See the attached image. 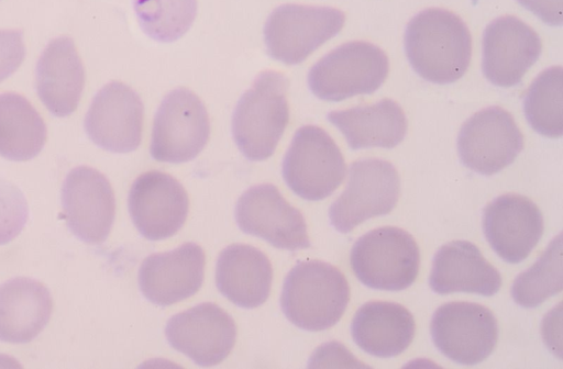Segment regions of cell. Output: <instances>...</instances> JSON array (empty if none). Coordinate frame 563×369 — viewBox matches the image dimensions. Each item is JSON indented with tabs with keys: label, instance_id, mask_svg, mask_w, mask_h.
Masks as SVG:
<instances>
[{
	"label": "cell",
	"instance_id": "cell-1",
	"mask_svg": "<svg viewBox=\"0 0 563 369\" xmlns=\"http://www.w3.org/2000/svg\"><path fill=\"white\" fill-rule=\"evenodd\" d=\"M405 51L411 67L422 79L446 85L466 72L472 57V36L455 13L429 8L408 22Z\"/></svg>",
	"mask_w": 563,
	"mask_h": 369
},
{
	"label": "cell",
	"instance_id": "cell-2",
	"mask_svg": "<svg viewBox=\"0 0 563 369\" xmlns=\"http://www.w3.org/2000/svg\"><path fill=\"white\" fill-rule=\"evenodd\" d=\"M350 301L343 272L321 260L299 261L285 278L280 308L297 327L318 332L335 325Z\"/></svg>",
	"mask_w": 563,
	"mask_h": 369
},
{
	"label": "cell",
	"instance_id": "cell-3",
	"mask_svg": "<svg viewBox=\"0 0 563 369\" xmlns=\"http://www.w3.org/2000/svg\"><path fill=\"white\" fill-rule=\"evenodd\" d=\"M287 77L275 70L257 75L238 101L232 115V136L250 160L269 158L289 121Z\"/></svg>",
	"mask_w": 563,
	"mask_h": 369
},
{
	"label": "cell",
	"instance_id": "cell-4",
	"mask_svg": "<svg viewBox=\"0 0 563 369\" xmlns=\"http://www.w3.org/2000/svg\"><path fill=\"white\" fill-rule=\"evenodd\" d=\"M388 69V57L383 49L368 42L353 41L319 59L308 72V85L317 98L338 102L375 92L384 83Z\"/></svg>",
	"mask_w": 563,
	"mask_h": 369
},
{
	"label": "cell",
	"instance_id": "cell-5",
	"mask_svg": "<svg viewBox=\"0 0 563 369\" xmlns=\"http://www.w3.org/2000/svg\"><path fill=\"white\" fill-rule=\"evenodd\" d=\"M350 262L355 277L376 290L401 291L419 272L420 250L405 230L382 226L362 235L352 246Z\"/></svg>",
	"mask_w": 563,
	"mask_h": 369
},
{
	"label": "cell",
	"instance_id": "cell-6",
	"mask_svg": "<svg viewBox=\"0 0 563 369\" xmlns=\"http://www.w3.org/2000/svg\"><path fill=\"white\" fill-rule=\"evenodd\" d=\"M344 157L333 138L321 127H299L285 154L283 178L288 188L308 201L331 195L345 178Z\"/></svg>",
	"mask_w": 563,
	"mask_h": 369
},
{
	"label": "cell",
	"instance_id": "cell-7",
	"mask_svg": "<svg viewBox=\"0 0 563 369\" xmlns=\"http://www.w3.org/2000/svg\"><path fill=\"white\" fill-rule=\"evenodd\" d=\"M345 15L331 7L286 3L274 9L264 25L267 54L286 65L303 62L343 27Z\"/></svg>",
	"mask_w": 563,
	"mask_h": 369
},
{
	"label": "cell",
	"instance_id": "cell-8",
	"mask_svg": "<svg viewBox=\"0 0 563 369\" xmlns=\"http://www.w3.org/2000/svg\"><path fill=\"white\" fill-rule=\"evenodd\" d=\"M210 135L207 109L187 88L167 93L154 116L150 145L157 161L180 164L192 160L206 146Z\"/></svg>",
	"mask_w": 563,
	"mask_h": 369
},
{
	"label": "cell",
	"instance_id": "cell-9",
	"mask_svg": "<svg viewBox=\"0 0 563 369\" xmlns=\"http://www.w3.org/2000/svg\"><path fill=\"white\" fill-rule=\"evenodd\" d=\"M399 193L400 178L391 163L378 158L355 160L345 190L329 208L330 223L338 232L349 233L371 217L390 213Z\"/></svg>",
	"mask_w": 563,
	"mask_h": 369
},
{
	"label": "cell",
	"instance_id": "cell-10",
	"mask_svg": "<svg viewBox=\"0 0 563 369\" xmlns=\"http://www.w3.org/2000/svg\"><path fill=\"white\" fill-rule=\"evenodd\" d=\"M430 332L442 355L467 366L489 357L498 339L495 315L474 302L454 301L439 306L432 315Z\"/></svg>",
	"mask_w": 563,
	"mask_h": 369
},
{
	"label": "cell",
	"instance_id": "cell-11",
	"mask_svg": "<svg viewBox=\"0 0 563 369\" xmlns=\"http://www.w3.org/2000/svg\"><path fill=\"white\" fill-rule=\"evenodd\" d=\"M522 148L523 135L514 116L496 105L473 114L457 136L462 164L484 176H493L512 164Z\"/></svg>",
	"mask_w": 563,
	"mask_h": 369
},
{
	"label": "cell",
	"instance_id": "cell-12",
	"mask_svg": "<svg viewBox=\"0 0 563 369\" xmlns=\"http://www.w3.org/2000/svg\"><path fill=\"white\" fill-rule=\"evenodd\" d=\"M234 216L242 232L277 248L295 251L311 246L302 213L272 183L244 191L235 204Z\"/></svg>",
	"mask_w": 563,
	"mask_h": 369
},
{
	"label": "cell",
	"instance_id": "cell-13",
	"mask_svg": "<svg viewBox=\"0 0 563 369\" xmlns=\"http://www.w3.org/2000/svg\"><path fill=\"white\" fill-rule=\"evenodd\" d=\"M60 198L64 219L76 237L87 244L107 239L115 216V198L103 174L88 166L71 169Z\"/></svg>",
	"mask_w": 563,
	"mask_h": 369
},
{
	"label": "cell",
	"instance_id": "cell-14",
	"mask_svg": "<svg viewBox=\"0 0 563 369\" xmlns=\"http://www.w3.org/2000/svg\"><path fill=\"white\" fill-rule=\"evenodd\" d=\"M129 213L140 234L148 241L166 239L185 224L188 194L169 174L151 170L140 175L128 197Z\"/></svg>",
	"mask_w": 563,
	"mask_h": 369
},
{
	"label": "cell",
	"instance_id": "cell-15",
	"mask_svg": "<svg viewBox=\"0 0 563 369\" xmlns=\"http://www.w3.org/2000/svg\"><path fill=\"white\" fill-rule=\"evenodd\" d=\"M165 335L169 345L202 367L216 366L231 353L236 338L233 318L212 302L172 316Z\"/></svg>",
	"mask_w": 563,
	"mask_h": 369
},
{
	"label": "cell",
	"instance_id": "cell-16",
	"mask_svg": "<svg viewBox=\"0 0 563 369\" xmlns=\"http://www.w3.org/2000/svg\"><path fill=\"white\" fill-rule=\"evenodd\" d=\"M144 107L123 82L112 81L93 97L84 126L88 137L112 153L135 150L142 141Z\"/></svg>",
	"mask_w": 563,
	"mask_h": 369
},
{
	"label": "cell",
	"instance_id": "cell-17",
	"mask_svg": "<svg viewBox=\"0 0 563 369\" xmlns=\"http://www.w3.org/2000/svg\"><path fill=\"white\" fill-rule=\"evenodd\" d=\"M541 52V38L527 23L512 15L497 18L484 31L483 74L497 87H514Z\"/></svg>",
	"mask_w": 563,
	"mask_h": 369
},
{
	"label": "cell",
	"instance_id": "cell-18",
	"mask_svg": "<svg viewBox=\"0 0 563 369\" xmlns=\"http://www.w3.org/2000/svg\"><path fill=\"white\" fill-rule=\"evenodd\" d=\"M483 231L493 250L506 262L525 260L543 234V216L529 198L505 193L483 212Z\"/></svg>",
	"mask_w": 563,
	"mask_h": 369
},
{
	"label": "cell",
	"instance_id": "cell-19",
	"mask_svg": "<svg viewBox=\"0 0 563 369\" xmlns=\"http://www.w3.org/2000/svg\"><path fill=\"white\" fill-rule=\"evenodd\" d=\"M206 255L196 243L152 254L139 269V287L150 302L168 306L196 294L205 278Z\"/></svg>",
	"mask_w": 563,
	"mask_h": 369
},
{
	"label": "cell",
	"instance_id": "cell-20",
	"mask_svg": "<svg viewBox=\"0 0 563 369\" xmlns=\"http://www.w3.org/2000/svg\"><path fill=\"white\" fill-rule=\"evenodd\" d=\"M38 98L55 116H67L78 107L85 87V67L74 41L68 36L52 40L35 68Z\"/></svg>",
	"mask_w": 563,
	"mask_h": 369
},
{
	"label": "cell",
	"instance_id": "cell-21",
	"mask_svg": "<svg viewBox=\"0 0 563 369\" xmlns=\"http://www.w3.org/2000/svg\"><path fill=\"white\" fill-rule=\"evenodd\" d=\"M429 286L438 294L453 292L492 297L501 286L499 271L468 241H452L434 254Z\"/></svg>",
	"mask_w": 563,
	"mask_h": 369
},
{
	"label": "cell",
	"instance_id": "cell-22",
	"mask_svg": "<svg viewBox=\"0 0 563 369\" xmlns=\"http://www.w3.org/2000/svg\"><path fill=\"white\" fill-rule=\"evenodd\" d=\"M272 282V264L258 248L232 244L219 254L216 286L235 305L244 309L262 305L269 297Z\"/></svg>",
	"mask_w": 563,
	"mask_h": 369
},
{
	"label": "cell",
	"instance_id": "cell-23",
	"mask_svg": "<svg viewBox=\"0 0 563 369\" xmlns=\"http://www.w3.org/2000/svg\"><path fill=\"white\" fill-rule=\"evenodd\" d=\"M416 323L404 305L388 301L364 303L353 316L351 335L365 353L379 358L404 353L413 339Z\"/></svg>",
	"mask_w": 563,
	"mask_h": 369
},
{
	"label": "cell",
	"instance_id": "cell-24",
	"mask_svg": "<svg viewBox=\"0 0 563 369\" xmlns=\"http://www.w3.org/2000/svg\"><path fill=\"white\" fill-rule=\"evenodd\" d=\"M53 310L48 289L26 277L0 286V340L25 344L47 325Z\"/></svg>",
	"mask_w": 563,
	"mask_h": 369
},
{
	"label": "cell",
	"instance_id": "cell-25",
	"mask_svg": "<svg viewBox=\"0 0 563 369\" xmlns=\"http://www.w3.org/2000/svg\"><path fill=\"white\" fill-rule=\"evenodd\" d=\"M327 119L345 136L353 150L369 147L394 148L402 142L408 128L404 110L391 99L331 111Z\"/></svg>",
	"mask_w": 563,
	"mask_h": 369
},
{
	"label": "cell",
	"instance_id": "cell-26",
	"mask_svg": "<svg viewBox=\"0 0 563 369\" xmlns=\"http://www.w3.org/2000/svg\"><path fill=\"white\" fill-rule=\"evenodd\" d=\"M46 137V125L27 99L15 92L0 94L1 157L14 161L32 159L43 149Z\"/></svg>",
	"mask_w": 563,
	"mask_h": 369
},
{
	"label": "cell",
	"instance_id": "cell-27",
	"mask_svg": "<svg viewBox=\"0 0 563 369\" xmlns=\"http://www.w3.org/2000/svg\"><path fill=\"white\" fill-rule=\"evenodd\" d=\"M562 67L552 66L538 75L523 98V112L539 134L558 138L563 133Z\"/></svg>",
	"mask_w": 563,
	"mask_h": 369
},
{
	"label": "cell",
	"instance_id": "cell-28",
	"mask_svg": "<svg viewBox=\"0 0 563 369\" xmlns=\"http://www.w3.org/2000/svg\"><path fill=\"white\" fill-rule=\"evenodd\" d=\"M562 287V237L559 234L539 259L515 278L510 293L518 305L533 309L560 293Z\"/></svg>",
	"mask_w": 563,
	"mask_h": 369
},
{
	"label": "cell",
	"instance_id": "cell-29",
	"mask_svg": "<svg viewBox=\"0 0 563 369\" xmlns=\"http://www.w3.org/2000/svg\"><path fill=\"white\" fill-rule=\"evenodd\" d=\"M142 31L157 42H174L192 25L197 0H133Z\"/></svg>",
	"mask_w": 563,
	"mask_h": 369
},
{
	"label": "cell",
	"instance_id": "cell-30",
	"mask_svg": "<svg viewBox=\"0 0 563 369\" xmlns=\"http://www.w3.org/2000/svg\"><path fill=\"white\" fill-rule=\"evenodd\" d=\"M29 217L23 192L12 182L0 178V245L14 239Z\"/></svg>",
	"mask_w": 563,
	"mask_h": 369
},
{
	"label": "cell",
	"instance_id": "cell-31",
	"mask_svg": "<svg viewBox=\"0 0 563 369\" xmlns=\"http://www.w3.org/2000/svg\"><path fill=\"white\" fill-rule=\"evenodd\" d=\"M25 56L23 33L20 30H0V81L10 77Z\"/></svg>",
	"mask_w": 563,
	"mask_h": 369
},
{
	"label": "cell",
	"instance_id": "cell-32",
	"mask_svg": "<svg viewBox=\"0 0 563 369\" xmlns=\"http://www.w3.org/2000/svg\"><path fill=\"white\" fill-rule=\"evenodd\" d=\"M544 23L560 26L563 22V0H517Z\"/></svg>",
	"mask_w": 563,
	"mask_h": 369
}]
</instances>
